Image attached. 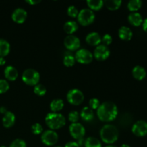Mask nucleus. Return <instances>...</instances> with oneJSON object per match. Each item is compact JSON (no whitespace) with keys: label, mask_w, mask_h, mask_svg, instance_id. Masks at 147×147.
Segmentation results:
<instances>
[{"label":"nucleus","mask_w":147,"mask_h":147,"mask_svg":"<svg viewBox=\"0 0 147 147\" xmlns=\"http://www.w3.org/2000/svg\"><path fill=\"white\" fill-rule=\"evenodd\" d=\"M45 121L46 125L53 131L63 128L66 123V119L63 114L53 112L47 113Z\"/></svg>","instance_id":"7ed1b4c3"},{"label":"nucleus","mask_w":147,"mask_h":147,"mask_svg":"<svg viewBox=\"0 0 147 147\" xmlns=\"http://www.w3.org/2000/svg\"><path fill=\"white\" fill-rule=\"evenodd\" d=\"M10 52V44L4 39L0 38V57L7 56Z\"/></svg>","instance_id":"5701e85b"},{"label":"nucleus","mask_w":147,"mask_h":147,"mask_svg":"<svg viewBox=\"0 0 147 147\" xmlns=\"http://www.w3.org/2000/svg\"><path fill=\"white\" fill-rule=\"evenodd\" d=\"M74 57L76 61L78 62L80 64H89L93 61V55L87 49L82 48L76 51Z\"/></svg>","instance_id":"0eeeda50"},{"label":"nucleus","mask_w":147,"mask_h":147,"mask_svg":"<svg viewBox=\"0 0 147 147\" xmlns=\"http://www.w3.org/2000/svg\"><path fill=\"white\" fill-rule=\"evenodd\" d=\"M119 37L124 41H129L133 37V32L126 26H122L119 30Z\"/></svg>","instance_id":"dca6fc26"},{"label":"nucleus","mask_w":147,"mask_h":147,"mask_svg":"<svg viewBox=\"0 0 147 147\" xmlns=\"http://www.w3.org/2000/svg\"><path fill=\"white\" fill-rule=\"evenodd\" d=\"M15 115L11 111H7L4 113L2 118V124L5 128H11L15 123Z\"/></svg>","instance_id":"2eb2a0df"},{"label":"nucleus","mask_w":147,"mask_h":147,"mask_svg":"<svg viewBox=\"0 0 147 147\" xmlns=\"http://www.w3.org/2000/svg\"><path fill=\"white\" fill-rule=\"evenodd\" d=\"M9 147H27V144L23 139H16L10 144Z\"/></svg>","instance_id":"473e14b6"},{"label":"nucleus","mask_w":147,"mask_h":147,"mask_svg":"<svg viewBox=\"0 0 147 147\" xmlns=\"http://www.w3.org/2000/svg\"><path fill=\"white\" fill-rule=\"evenodd\" d=\"M113 41V38L109 34H106L103 36L101 38V42H103V45L108 46L110 44H111Z\"/></svg>","instance_id":"c9c22d12"},{"label":"nucleus","mask_w":147,"mask_h":147,"mask_svg":"<svg viewBox=\"0 0 147 147\" xmlns=\"http://www.w3.org/2000/svg\"><path fill=\"white\" fill-rule=\"evenodd\" d=\"M32 132L35 135H39L42 134L43 132V127L40 123H36L33 124L31 127Z\"/></svg>","instance_id":"7c9ffc66"},{"label":"nucleus","mask_w":147,"mask_h":147,"mask_svg":"<svg viewBox=\"0 0 147 147\" xmlns=\"http://www.w3.org/2000/svg\"><path fill=\"white\" fill-rule=\"evenodd\" d=\"M103 2H104V5L109 10H112V11L117 10L122 4L121 0H106Z\"/></svg>","instance_id":"b1692460"},{"label":"nucleus","mask_w":147,"mask_h":147,"mask_svg":"<svg viewBox=\"0 0 147 147\" xmlns=\"http://www.w3.org/2000/svg\"><path fill=\"white\" fill-rule=\"evenodd\" d=\"M46 91H47L46 88L42 84L38 83V84L36 85L34 88V93L38 96H45L46 93Z\"/></svg>","instance_id":"c85d7f7f"},{"label":"nucleus","mask_w":147,"mask_h":147,"mask_svg":"<svg viewBox=\"0 0 147 147\" xmlns=\"http://www.w3.org/2000/svg\"><path fill=\"white\" fill-rule=\"evenodd\" d=\"M84 94L80 90L73 88L69 90L67 93V100L69 103L73 106H78L84 100Z\"/></svg>","instance_id":"423d86ee"},{"label":"nucleus","mask_w":147,"mask_h":147,"mask_svg":"<svg viewBox=\"0 0 147 147\" xmlns=\"http://www.w3.org/2000/svg\"><path fill=\"white\" fill-rule=\"evenodd\" d=\"M9 89L8 81L4 79H0V94L6 93Z\"/></svg>","instance_id":"c756f323"},{"label":"nucleus","mask_w":147,"mask_h":147,"mask_svg":"<svg viewBox=\"0 0 147 147\" xmlns=\"http://www.w3.org/2000/svg\"><path fill=\"white\" fill-rule=\"evenodd\" d=\"M79 119V113L77 111H72L68 114V120L72 123H77Z\"/></svg>","instance_id":"2f4dec72"},{"label":"nucleus","mask_w":147,"mask_h":147,"mask_svg":"<svg viewBox=\"0 0 147 147\" xmlns=\"http://www.w3.org/2000/svg\"><path fill=\"white\" fill-rule=\"evenodd\" d=\"M6 63V60L4 58V57H0V66H2L4 65H5Z\"/></svg>","instance_id":"a19ab883"},{"label":"nucleus","mask_w":147,"mask_h":147,"mask_svg":"<svg viewBox=\"0 0 147 147\" xmlns=\"http://www.w3.org/2000/svg\"><path fill=\"white\" fill-rule=\"evenodd\" d=\"M93 57L98 61H103L110 56V50L107 46L103 44L96 46L93 52Z\"/></svg>","instance_id":"9d476101"},{"label":"nucleus","mask_w":147,"mask_h":147,"mask_svg":"<svg viewBox=\"0 0 147 147\" xmlns=\"http://www.w3.org/2000/svg\"><path fill=\"white\" fill-rule=\"evenodd\" d=\"M22 79L25 84L30 86H35L40 81V75L34 69L29 68L23 72Z\"/></svg>","instance_id":"20e7f679"},{"label":"nucleus","mask_w":147,"mask_h":147,"mask_svg":"<svg viewBox=\"0 0 147 147\" xmlns=\"http://www.w3.org/2000/svg\"><path fill=\"white\" fill-rule=\"evenodd\" d=\"M65 147H80L76 142H69L65 144Z\"/></svg>","instance_id":"e433bc0d"},{"label":"nucleus","mask_w":147,"mask_h":147,"mask_svg":"<svg viewBox=\"0 0 147 147\" xmlns=\"http://www.w3.org/2000/svg\"><path fill=\"white\" fill-rule=\"evenodd\" d=\"M25 2L30 4V5H35V4H39L40 1V0H26Z\"/></svg>","instance_id":"4c0bfd02"},{"label":"nucleus","mask_w":147,"mask_h":147,"mask_svg":"<svg viewBox=\"0 0 147 147\" xmlns=\"http://www.w3.org/2000/svg\"><path fill=\"white\" fill-rule=\"evenodd\" d=\"M65 47L70 51H77L80 47V40L73 34L66 36L64 40Z\"/></svg>","instance_id":"9b49d317"},{"label":"nucleus","mask_w":147,"mask_h":147,"mask_svg":"<svg viewBox=\"0 0 147 147\" xmlns=\"http://www.w3.org/2000/svg\"><path fill=\"white\" fill-rule=\"evenodd\" d=\"M105 147H117V146H114V145H111V144H110V145H108V146H105Z\"/></svg>","instance_id":"37998d69"},{"label":"nucleus","mask_w":147,"mask_h":147,"mask_svg":"<svg viewBox=\"0 0 147 147\" xmlns=\"http://www.w3.org/2000/svg\"><path fill=\"white\" fill-rule=\"evenodd\" d=\"M67 14H68V16L75 18V17H78V14L79 11H78V9L76 8L75 6L70 5V7L67 8Z\"/></svg>","instance_id":"f704fd0d"},{"label":"nucleus","mask_w":147,"mask_h":147,"mask_svg":"<svg viewBox=\"0 0 147 147\" xmlns=\"http://www.w3.org/2000/svg\"><path fill=\"white\" fill-rule=\"evenodd\" d=\"M132 132L136 136H144L147 134V122L144 120L136 121L133 125L131 129Z\"/></svg>","instance_id":"f8f14e48"},{"label":"nucleus","mask_w":147,"mask_h":147,"mask_svg":"<svg viewBox=\"0 0 147 147\" xmlns=\"http://www.w3.org/2000/svg\"><path fill=\"white\" fill-rule=\"evenodd\" d=\"M100 105V100L96 98H93L89 100V108H90L92 110H97Z\"/></svg>","instance_id":"72a5a7b5"},{"label":"nucleus","mask_w":147,"mask_h":147,"mask_svg":"<svg viewBox=\"0 0 147 147\" xmlns=\"http://www.w3.org/2000/svg\"><path fill=\"white\" fill-rule=\"evenodd\" d=\"M87 4L92 11H98L103 7L104 2L102 0H88L87 1Z\"/></svg>","instance_id":"393cba45"},{"label":"nucleus","mask_w":147,"mask_h":147,"mask_svg":"<svg viewBox=\"0 0 147 147\" xmlns=\"http://www.w3.org/2000/svg\"><path fill=\"white\" fill-rule=\"evenodd\" d=\"M142 1L141 0H131L128 2L127 7L132 12H136L142 7Z\"/></svg>","instance_id":"bb28decb"},{"label":"nucleus","mask_w":147,"mask_h":147,"mask_svg":"<svg viewBox=\"0 0 147 147\" xmlns=\"http://www.w3.org/2000/svg\"><path fill=\"white\" fill-rule=\"evenodd\" d=\"M86 42L91 46H98L101 42V37L96 32L88 33L86 37Z\"/></svg>","instance_id":"4468645a"},{"label":"nucleus","mask_w":147,"mask_h":147,"mask_svg":"<svg viewBox=\"0 0 147 147\" xmlns=\"http://www.w3.org/2000/svg\"><path fill=\"white\" fill-rule=\"evenodd\" d=\"M41 141L46 146H54L58 141V134L55 131L47 130L42 134Z\"/></svg>","instance_id":"6e6552de"},{"label":"nucleus","mask_w":147,"mask_h":147,"mask_svg":"<svg viewBox=\"0 0 147 147\" xmlns=\"http://www.w3.org/2000/svg\"><path fill=\"white\" fill-rule=\"evenodd\" d=\"M27 17V13L25 9L22 8H17L14 10L11 14L13 21L18 24H22L25 22Z\"/></svg>","instance_id":"ddd939ff"},{"label":"nucleus","mask_w":147,"mask_h":147,"mask_svg":"<svg viewBox=\"0 0 147 147\" xmlns=\"http://www.w3.org/2000/svg\"><path fill=\"white\" fill-rule=\"evenodd\" d=\"M77 18L79 24L83 26H88L94 22L95 14L90 9L85 8L79 11Z\"/></svg>","instance_id":"39448f33"},{"label":"nucleus","mask_w":147,"mask_h":147,"mask_svg":"<svg viewBox=\"0 0 147 147\" xmlns=\"http://www.w3.org/2000/svg\"><path fill=\"white\" fill-rule=\"evenodd\" d=\"M128 20L131 25L134 27H139L143 23V17L139 12H131L128 17Z\"/></svg>","instance_id":"a211bd4d"},{"label":"nucleus","mask_w":147,"mask_h":147,"mask_svg":"<svg viewBox=\"0 0 147 147\" xmlns=\"http://www.w3.org/2000/svg\"><path fill=\"white\" fill-rule=\"evenodd\" d=\"M69 131L72 137L76 140L83 139L86 134V129L81 123L78 122L71 123L69 126Z\"/></svg>","instance_id":"1a4fd4ad"},{"label":"nucleus","mask_w":147,"mask_h":147,"mask_svg":"<svg viewBox=\"0 0 147 147\" xmlns=\"http://www.w3.org/2000/svg\"><path fill=\"white\" fill-rule=\"evenodd\" d=\"M85 147H102L101 142L96 138L90 136L88 137L84 142Z\"/></svg>","instance_id":"a878e982"},{"label":"nucleus","mask_w":147,"mask_h":147,"mask_svg":"<svg viewBox=\"0 0 147 147\" xmlns=\"http://www.w3.org/2000/svg\"><path fill=\"white\" fill-rule=\"evenodd\" d=\"M142 27H143V30L147 33V17L143 21V23H142Z\"/></svg>","instance_id":"58836bf2"},{"label":"nucleus","mask_w":147,"mask_h":147,"mask_svg":"<svg viewBox=\"0 0 147 147\" xmlns=\"http://www.w3.org/2000/svg\"><path fill=\"white\" fill-rule=\"evenodd\" d=\"M63 28H64L65 32L70 35V34H73V33L77 31L78 29V24L76 21L70 20V21H67L65 23Z\"/></svg>","instance_id":"412c9836"},{"label":"nucleus","mask_w":147,"mask_h":147,"mask_svg":"<svg viewBox=\"0 0 147 147\" xmlns=\"http://www.w3.org/2000/svg\"><path fill=\"white\" fill-rule=\"evenodd\" d=\"M4 73L6 79L10 81H14L18 78V71L14 66H7L4 69Z\"/></svg>","instance_id":"f3484780"},{"label":"nucleus","mask_w":147,"mask_h":147,"mask_svg":"<svg viewBox=\"0 0 147 147\" xmlns=\"http://www.w3.org/2000/svg\"><path fill=\"white\" fill-rule=\"evenodd\" d=\"M119 132L117 128L111 124H106L101 128L100 136L104 143L111 144L115 143L119 139Z\"/></svg>","instance_id":"f03ea898"},{"label":"nucleus","mask_w":147,"mask_h":147,"mask_svg":"<svg viewBox=\"0 0 147 147\" xmlns=\"http://www.w3.org/2000/svg\"><path fill=\"white\" fill-rule=\"evenodd\" d=\"M55 147H61V146H55Z\"/></svg>","instance_id":"a18cd8bd"},{"label":"nucleus","mask_w":147,"mask_h":147,"mask_svg":"<svg viewBox=\"0 0 147 147\" xmlns=\"http://www.w3.org/2000/svg\"><path fill=\"white\" fill-rule=\"evenodd\" d=\"M120 147H131L130 146H129V145H128V144H122L121 146Z\"/></svg>","instance_id":"79ce46f5"},{"label":"nucleus","mask_w":147,"mask_h":147,"mask_svg":"<svg viewBox=\"0 0 147 147\" xmlns=\"http://www.w3.org/2000/svg\"><path fill=\"white\" fill-rule=\"evenodd\" d=\"M76 63V59L73 55H65V56L63 58V63L67 67H72L75 65Z\"/></svg>","instance_id":"cd10ccee"},{"label":"nucleus","mask_w":147,"mask_h":147,"mask_svg":"<svg viewBox=\"0 0 147 147\" xmlns=\"http://www.w3.org/2000/svg\"><path fill=\"white\" fill-rule=\"evenodd\" d=\"M118 108L114 103L106 101L100 105L97 109V116L103 122H111L116 119Z\"/></svg>","instance_id":"f257e3e1"},{"label":"nucleus","mask_w":147,"mask_h":147,"mask_svg":"<svg viewBox=\"0 0 147 147\" xmlns=\"http://www.w3.org/2000/svg\"><path fill=\"white\" fill-rule=\"evenodd\" d=\"M7 112V108L4 107V106H1V107H0V113H2V114H4V113H6Z\"/></svg>","instance_id":"ea45409f"},{"label":"nucleus","mask_w":147,"mask_h":147,"mask_svg":"<svg viewBox=\"0 0 147 147\" xmlns=\"http://www.w3.org/2000/svg\"><path fill=\"white\" fill-rule=\"evenodd\" d=\"M80 116L84 121L89 122L91 121L94 118V113L93 111L88 106H85L80 111Z\"/></svg>","instance_id":"6ab92c4d"},{"label":"nucleus","mask_w":147,"mask_h":147,"mask_svg":"<svg viewBox=\"0 0 147 147\" xmlns=\"http://www.w3.org/2000/svg\"><path fill=\"white\" fill-rule=\"evenodd\" d=\"M0 147H7V146H1Z\"/></svg>","instance_id":"c03bdc74"},{"label":"nucleus","mask_w":147,"mask_h":147,"mask_svg":"<svg viewBox=\"0 0 147 147\" xmlns=\"http://www.w3.org/2000/svg\"><path fill=\"white\" fill-rule=\"evenodd\" d=\"M134 78L138 80H142L146 76V71L144 67L140 65H136L132 70Z\"/></svg>","instance_id":"aec40b11"},{"label":"nucleus","mask_w":147,"mask_h":147,"mask_svg":"<svg viewBox=\"0 0 147 147\" xmlns=\"http://www.w3.org/2000/svg\"><path fill=\"white\" fill-rule=\"evenodd\" d=\"M64 107V102L62 99L56 98L54 99L51 101L50 104V110L53 113H57L58 111H61Z\"/></svg>","instance_id":"4be33fe9"}]
</instances>
